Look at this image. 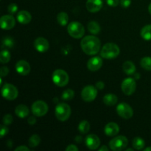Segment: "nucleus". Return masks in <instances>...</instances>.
Instances as JSON below:
<instances>
[{
	"instance_id": "obj_1",
	"label": "nucleus",
	"mask_w": 151,
	"mask_h": 151,
	"mask_svg": "<svg viewBox=\"0 0 151 151\" xmlns=\"http://www.w3.org/2000/svg\"><path fill=\"white\" fill-rule=\"evenodd\" d=\"M83 51L88 55H93L99 52L101 47L100 39L94 35H87L84 37L81 42Z\"/></svg>"
},
{
	"instance_id": "obj_2",
	"label": "nucleus",
	"mask_w": 151,
	"mask_h": 151,
	"mask_svg": "<svg viewBox=\"0 0 151 151\" xmlns=\"http://www.w3.org/2000/svg\"><path fill=\"white\" fill-rule=\"evenodd\" d=\"M119 47L114 43L106 44L100 51V55L102 58L106 59H114L117 57L119 54Z\"/></svg>"
},
{
	"instance_id": "obj_3",
	"label": "nucleus",
	"mask_w": 151,
	"mask_h": 151,
	"mask_svg": "<svg viewBox=\"0 0 151 151\" xmlns=\"http://www.w3.org/2000/svg\"><path fill=\"white\" fill-rule=\"evenodd\" d=\"M72 111L69 105L66 103H59L55 108V116L58 120L61 122L67 120L70 116Z\"/></svg>"
},
{
	"instance_id": "obj_4",
	"label": "nucleus",
	"mask_w": 151,
	"mask_h": 151,
	"mask_svg": "<svg viewBox=\"0 0 151 151\" xmlns=\"http://www.w3.org/2000/svg\"><path fill=\"white\" fill-rule=\"evenodd\" d=\"M69 77L67 72L62 69H56L52 74V81L56 86L63 87L69 83Z\"/></svg>"
},
{
	"instance_id": "obj_5",
	"label": "nucleus",
	"mask_w": 151,
	"mask_h": 151,
	"mask_svg": "<svg viewBox=\"0 0 151 151\" xmlns=\"http://www.w3.org/2000/svg\"><path fill=\"white\" fill-rule=\"evenodd\" d=\"M68 33L74 38H81L85 33L84 27L78 22H72L68 25Z\"/></svg>"
},
{
	"instance_id": "obj_6",
	"label": "nucleus",
	"mask_w": 151,
	"mask_h": 151,
	"mask_svg": "<svg viewBox=\"0 0 151 151\" xmlns=\"http://www.w3.org/2000/svg\"><path fill=\"white\" fill-rule=\"evenodd\" d=\"M128 140L124 136H118L112 139L109 142V147L114 151H120L124 150L128 146Z\"/></svg>"
},
{
	"instance_id": "obj_7",
	"label": "nucleus",
	"mask_w": 151,
	"mask_h": 151,
	"mask_svg": "<svg viewBox=\"0 0 151 151\" xmlns=\"http://www.w3.org/2000/svg\"><path fill=\"white\" fill-rule=\"evenodd\" d=\"M1 94L6 100H14L19 95V91L16 86L10 83H5L1 88Z\"/></svg>"
},
{
	"instance_id": "obj_8",
	"label": "nucleus",
	"mask_w": 151,
	"mask_h": 151,
	"mask_svg": "<svg viewBox=\"0 0 151 151\" xmlns=\"http://www.w3.org/2000/svg\"><path fill=\"white\" fill-rule=\"evenodd\" d=\"M97 95V90L94 86L88 85L84 87L81 91V97L86 102H91L95 100Z\"/></svg>"
},
{
	"instance_id": "obj_9",
	"label": "nucleus",
	"mask_w": 151,
	"mask_h": 151,
	"mask_svg": "<svg viewBox=\"0 0 151 151\" xmlns=\"http://www.w3.org/2000/svg\"><path fill=\"white\" fill-rule=\"evenodd\" d=\"M48 106L45 102L38 100L32 105V112L35 116H43L48 112Z\"/></svg>"
},
{
	"instance_id": "obj_10",
	"label": "nucleus",
	"mask_w": 151,
	"mask_h": 151,
	"mask_svg": "<svg viewBox=\"0 0 151 151\" xmlns=\"http://www.w3.org/2000/svg\"><path fill=\"white\" fill-rule=\"evenodd\" d=\"M116 112L119 116L125 119H130L134 115V111H133L132 108L126 103H119L116 106Z\"/></svg>"
},
{
	"instance_id": "obj_11",
	"label": "nucleus",
	"mask_w": 151,
	"mask_h": 151,
	"mask_svg": "<svg viewBox=\"0 0 151 151\" xmlns=\"http://www.w3.org/2000/svg\"><path fill=\"white\" fill-rule=\"evenodd\" d=\"M122 91L126 95L129 96L134 94L137 88V83L131 78H126L122 83Z\"/></svg>"
},
{
	"instance_id": "obj_12",
	"label": "nucleus",
	"mask_w": 151,
	"mask_h": 151,
	"mask_svg": "<svg viewBox=\"0 0 151 151\" xmlns=\"http://www.w3.org/2000/svg\"><path fill=\"white\" fill-rule=\"evenodd\" d=\"M0 24L1 29L9 30L14 27L16 24V20L12 15H4L0 19Z\"/></svg>"
},
{
	"instance_id": "obj_13",
	"label": "nucleus",
	"mask_w": 151,
	"mask_h": 151,
	"mask_svg": "<svg viewBox=\"0 0 151 151\" xmlns=\"http://www.w3.org/2000/svg\"><path fill=\"white\" fill-rule=\"evenodd\" d=\"M86 147L90 150H96L100 145V140L95 134H89L86 138Z\"/></svg>"
},
{
	"instance_id": "obj_14",
	"label": "nucleus",
	"mask_w": 151,
	"mask_h": 151,
	"mask_svg": "<svg viewBox=\"0 0 151 151\" xmlns=\"http://www.w3.org/2000/svg\"><path fill=\"white\" fill-rule=\"evenodd\" d=\"M34 47H35V50L39 52H45L49 50L50 44L46 38H43V37H39L34 41Z\"/></svg>"
},
{
	"instance_id": "obj_15",
	"label": "nucleus",
	"mask_w": 151,
	"mask_h": 151,
	"mask_svg": "<svg viewBox=\"0 0 151 151\" xmlns=\"http://www.w3.org/2000/svg\"><path fill=\"white\" fill-rule=\"evenodd\" d=\"M102 65H103V59L100 56H95L88 60L87 63V68L90 71L94 72L99 70L102 67Z\"/></svg>"
},
{
	"instance_id": "obj_16",
	"label": "nucleus",
	"mask_w": 151,
	"mask_h": 151,
	"mask_svg": "<svg viewBox=\"0 0 151 151\" xmlns=\"http://www.w3.org/2000/svg\"><path fill=\"white\" fill-rule=\"evenodd\" d=\"M16 70L19 75L25 76V75H27L30 72V66L26 60H21L16 63Z\"/></svg>"
},
{
	"instance_id": "obj_17",
	"label": "nucleus",
	"mask_w": 151,
	"mask_h": 151,
	"mask_svg": "<svg viewBox=\"0 0 151 151\" xmlns=\"http://www.w3.org/2000/svg\"><path fill=\"white\" fill-rule=\"evenodd\" d=\"M103 0H87L86 8L91 13H97L103 7Z\"/></svg>"
},
{
	"instance_id": "obj_18",
	"label": "nucleus",
	"mask_w": 151,
	"mask_h": 151,
	"mask_svg": "<svg viewBox=\"0 0 151 151\" xmlns=\"http://www.w3.org/2000/svg\"><path fill=\"white\" fill-rule=\"evenodd\" d=\"M105 134L109 137H114L119 132V127L115 122H109L105 127Z\"/></svg>"
},
{
	"instance_id": "obj_19",
	"label": "nucleus",
	"mask_w": 151,
	"mask_h": 151,
	"mask_svg": "<svg viewBox=\"0 0 151 151\" xmlns=\"http://www.w3.org/2000/svg\"><path fill=\"white\" fill-rule=\"evenodd\" d=\"M17 20L19 23L22 24H27L31 22L32 16L31 14L27 10H21L17 14Z\"/></svg>"
},
{
	"instance_id": "obj_20",
	"label": "nucleus",
	"mask_w": 151,
	"mask_h": 151,
	"mask_svg": "<svg viewBox=\"0 0 151 151\" xmlns=\"http://www.w3.org/2000/svg\"><path fill=\"white\" fill-rule=\"evenodd\" d=\"M15 114L16 116L20 118H25L27 116H29V110L25 105L21 104L19 105L16 107L15 109Z\"/></svg>"
},
{
	"instance_id": "obj_21",
	"label": "nucleus",
	"mask_w": 151,
	"mask_h": 151,
	"mask_svg": "<svg viewBox=\"0 0 151 151\" xmlns=\"http://www.w3.org/2000/svg\"><path fill=\"white\" fill-rule=\"evenodd\" d=\"M122 69H123L124 72L128 75H134L136 72V66L132 61H125L122 65Z\"/></svg>"
},
{
	"instance_id": "obj_22",
	"label": "nucleus",
	"mask_w": 151,
	"mask_h": 151,
	"mask_svg": "<svg viewBox=\"0 0 151 151\" xmlns=\"http://www.w3.org/2000/svg\"><path fill=\"white\" fill-rule=\"evenodd\" d=\"M117 101V97H116L115 94H106V95H105L104 97H103V103H104L106 106H114L115 104H116Z\"/></svg>"
},
{
	"instance_id": "obj_23",
	"label": "nucleus",
	"mask_w": 151,
	"mask_h": 151,
	"mask_svg": "<svg viewBox=\"0 0 151 151\" xmlns=\"http://www.w3.org/2000/svg\"><path fill=\"white\" fill-rule=\"evenodd\" d=\"M141 36L145 41L151 40V24L146 25L142 29Z\"/></svg>"
},
{
	"instance_id": "obj_24",
	"label": "nucleus",
	"mask_w": 151,
	"mask_h": 151,
	"mask_svg": "<svg viewBox=\"0 0 151 151\" xmlns=\"http://www.w3.org/2000/svg\"><path fill=\"white\" fill-rule=\"evenodd\" d=\"M133 147L136 150H140L144 148L145 145V142L143 140L142 138H140V137H136L133 139L132 142Z\"/></svg>"
},
{
	"instance_id": "obj_25",
	"label": "nucleus",
	"mask_w": 151,
	"mask_h": 151,
	"mask_svg": "<svg viewBox=\"0 0 151 151\" xmlns=\"http://www.w3.org/2000/svg\"><path fill=\"white\" fill-rule=\"evenodd\" d=\"M88 29L91 33L97 35L100 32V27L97 22L94 21H91L88 24Z\"/></svg>"
},
{
	"instance_id": "obj_26",
	"label": "nucleus",
	"mask_w": 151,
	"mask_h": 151,
	"mask_svg": "<svg viewBox=\"0 0 151 151\" xmlns=\"http://www.w3.org/2000/svg\"><path fill=\"white\" fill-rule=\"evenodd\" d=\"M57 21L61 26H66L69 22V16L65 12H61L57 16Z\"/></svg>"
},
{
	"instance_id": "obj_27",
	"label": "nucleus",
	"mask_w": 151,
	"mask_h": 151,
	"mask_svg": "<svg viewBox=\"0 0 151 151\" xmlns=\"http://www.w3.org/2000/svg\"><path fill=\"white\" fill-rule=\"evenodd\" d=\"M90 129V124L88 121L83 120L80 122L79 125H78V130L80 132L83 134H87Z\"/></svg>"
},
{
	"instance_id": "obj_28",
	"label": "nucleus",
	"mask_w": 151,
	"mask_h": 151,
	"mask_svg": "<svg viewBox=\"0 0 151 151\" xmlns=\"http://www.w3.org/2000/svg\"><path fill=\"white\" fill-rule=\"evenodd\" d=\"M40 142H41V138L37 134H33L32 136H31L30 138L29 139V142H28L29 147H37L40 144Z\"/></svg>"
},
{
	"instance_id": "obj_29",
	"label": "nucleus",
	"mask_w": 151,
	"mask_h": 151,
	"mask_svg": "<svg viewBox=\"0 0 151 151\" xmlns=\"http://www.w3.org/2000/svg\"><path fill=\"white\" fill-rule=\"evenodd\" d=\"M142 67L145 70L151 71V57H144L140 62Z\"/></svg>"
},
{
	"instance_id": "obj_30",
	"label": "nucleus",
	"mask_w": 151,
	"mask_h": 151,
	"mask_svg": "<svg viewBox=\"0 0 151 151\" xmlns=\"http://www.w3.org/2000/svg\"><path fill=\"white\" fill-rule=\"evenodd\" d=\"M10 60V53L7 50H4L1 52L0 54V61L1 63H7Z\"/></svg>"
},
{
	"instance_id": "obj_31",
	"label": "nucleus",
	"mask_w": 151,
	"mask_h": 151,
	"mask_svg": "<svg viewBox=\"0 0 151 151\" xmlns=\"http://www.w3.org/2000/svg\"><path fill=\"white\" fill-rule=\"evenodd\" d=\"M75 97V92L72 89H66L62 94V99L63 100H70Z\"/></svg>"
},
{
	"instance_id": "obj_32",
	"label": "nucleus",
	"mask_w": 151,
	"mask_h": 151,
	"mask_svg": "<svg viewBox=\"0 0 151 151\" xmlns=\"http://www.w3.org/2000/svg\"><path fill=\"white\" fill-rule=\"evenodd\" d=\"M3 47H7V48H12L14 46L15 43L11 37H5L2 41Z\"/></svg>"
},
{
	"instance_id": "obj_33",
	"label": "nucleus",
	"mask_w": 151,
	"mask_h": 151,
	"mask_svg": "<svg viewBox=\"0 0 151 151\" xmlns=\"http://www.w3.org/2000/svg\"><path fill=\"white\" fill-rule=\"evenodd\" d=\"M18 8H19V7H18V5L16 3H11L8 6V7H7V10H8L9 13H10L12 15L14 14V13H16L17 12Z\"/></svg>"
},
{
	"instance_id": "obj_34",
	"label": "nucleus",
	"mask_w": 151,
	"mask_h": 151,
	"mask_svg": "<svg viewBox=\"0 0 151 151\" xmlns=\"http://www.w3.org/2000/svg\"><path fill=\"white\" fill-rule=\"evenodd\" d=\"M13 116L11 114H6L4 115V117H3V123L5 125H10V124L13 122Z\"/></svg>"
},
{
	"instance_id": "obj_35",
	"label": "nucleus",
	"mask_w": 151,
	"mask_h": 151,
	"mask_svg": "<svg viewBox=\"0 0 151 151\" xmlns=\"http://www.w3.org/2000/svg\"><path fill=\"white\" fill-rule=\"evenodd\" d=\"M0 128H0V137H1V138H3L4 136L7 135V134H8L9 130H8V128L6 127L5 125H1V126H0Z\"/></svg>"
},
{
	"instance_id": "obj_36",
	"label": "nucleus",
	"mask_w": 151,
	"mask_h": 151,
	"mask_svg": "<svg viewBox=\"0 0 151 151\" xmlns=\"http://www.w3.org/2000/svg\"><path fill=\"white\" fill-rule=\"evenodd\" d=\"M9 73V69L6 66H2L1 68V70H0V75H1V78H4V77L7 76Z\"/></svg>"
},
{
	"instance_id": "obj_37",
	"label": "nucleus",
	"mask_w": 151,
	"mask_h": 151,
	"mask_svg": "<svg viewBox=\"0 0 151 151\" xmlns=\"http://www.w3.org/2000/svg\"><path fill=\"white\" fill-rule=\"evenodd\" d=\"M106 2L111 7H116L119 4V0H106Z\"/></svg>"
},
{
	"instance_id": "obj_38",
	"label": "nucleus",
	"mask_w": 151,
	"mask_h": 151,
	"mask_svg": "<svg viewBox=\"0 0 151 151\" xmlns=\"http://www.w3.org/2000/svg\"><path fill=\"white\" fill-rule=\"evenodd\" d=\"M120 4L122 7L127 8V7H128L131 5V0H120Z\"/></svg>"
},
{
	"instance_id": "obj_39",
	"label": "nucleus",
	"mask_w": 151,
	"mask_h": 151,
	"mask_svg": "<svg viewBox=\"0 0 151 151\" xmlns=\"http://www.w3.org/2000/svg\"><path fill=\"white\" fill-rule=\"evenodd\" d=\"M66 151H78L79 150L78 147L75 145H69L66 148Z\"/></svg>"
},
{
	"instance_id": "obj_40",
	"label": "nucleus",
	"mask_w": 151,
	"mask_h": 151,
	"mask_svg": "<svg viewBox=\"0 0 151 151\" xmlns=\"http://www.w3.org/2000/svg\"><path fill=\"white\" fill-rule=\"evenodd\" d=\"M34 116H35V115H34ZM34 116H31L28 118L27 122L29 125H34V124L36 123V119H35V117Z\"/></svg>"
},
{
	"instance_id": "obj_41",
	"label": "nucleus",
	"mask_w": 151,
	"mask_h": 151,
	"mask_svg": "<svg viewBox=\"0 0 151 151\" xmlns=\"http://www.w3.org/2000/svg\"><path fill=\"white\" fill-rule=\"evenodd\" d=\"M29 149L27 147H26V146H19V147H16V150L15 151H29Z\"/></svg>"
},
{
	"instance_id": "obj_42",
	"label": "nucleus",
	"mask_w": 151,
	"mask_h": 151,
	"mask_svg": "<svg viewBox=\"0 0 151 151\" xmlns=\"http://www.w3.org/2000/svg\"><path fill=\"white\" fill-rule=\"evenodd\" d=\"M105 86V84L103 81H98V82L96 83V88H98V89H103Z\"/></svg>"
},
{
	"instance_id": "obj_43",
	"label": "nucleus",
	"mask_w": 151,
	"mask_h": 151,
	"mask_svg": "<svg viewBox=\"0 0 151 151\" xmlns=\"http://www.w3.org/2000/svg\"><path fill=\"white\" fill-rule=\"evenodd\" d=\"M103 150H105V151H109V148H108V147H106V146L103 145V146H102V147H100V149H99V151H103Z\"/></svg>"
},
{
	"instance_id": "obj_44",
	"label": "nucleus",
	"mask_w": 151,
	"mask_h": 151,
	"mask_svg": "<svg viewBox=\"0 0 151 151\" xmlns=\"http://www.w3.org/2000/svg\"><path fill=\"white\" fill-rule=\"evenodd\" d=\"M148 11H149V13H150L151 14V3L150 4H149V7H148Z\"/></svg>"
},
{
	"instance_id": "obj_45",
	"label": "nucleus",
	"mask_w": 151,
	"mask_h": 151,
	"mask_svg": "<svg viewBox=\"0 0 151 151\" xmlns=\"http://www.w3.org/2000/svg\"><path fill=\"white\" fill-rule=\"evenodd\" d=\"M151 150V147H147V148L145 149V151H150Z\"/></svg>"
},
{
	"instance_id": "obj_46",
	"label": "nucleus",
	"mask_w": 151,
	"mask_h": 151,
	"mask_svg": "<svg viewBox=\"0 0 151 151\" xmlns=\"http://www.w3.org/2000/svg\"><path fill=\"white\" fill-rule=\"evenodd\" d=\"M133 150H134V149H131V148L127 149V150H126V151H133Z\"/></svg>"
}]
</instances>
